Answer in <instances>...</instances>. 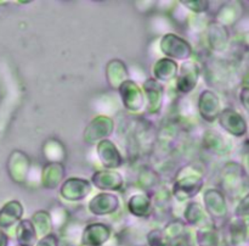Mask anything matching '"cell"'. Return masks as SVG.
Wrapping results in <instances>:
<instances>
[{
	"instance_id": "1",
	"label": "cell",
	"mask_w": 249,
	"mask_h": 246,
	"mask_svg": "<svg viewBox=\"0 0 249 246\" xmlns=\"http://www.w3.org/2000/svg\"><path fill=\"white\" fill-rule=\"evenodd\" d=\"M207 212L216 227L223 226L228 218V206L224 195L216 189L207 190L203 196Z\"/></svg>"
},
{
	"instance_id": "2",
	"label": "cell",
	"mask_w": 249,
	"mask_h": 246,
	"mask_svg": "<svg viewBox=\"0 0 249 246\" xmlns=\"http://www.w3.org/2000/svg\"><path fill=\"white\" fill-rule=\"evenodd\" d=\"M203 187V179L198 173H187L186 175L178 177L174 187L173 195L179 201H185L196 196Z\"/></svg>"
},
{
	"instance_id": "3",
	"label": "cell",
	"mask_w": 249,
	"mask_h": 246,
	"mask_svg": "<svg viewBox=\"0 0 249 246\" xmlns=\"http://www.w3.org/2000/svg\"><path fill=\"white\" fill-rule=\"evenodd\" d=\"M160 50L170 57V60L177 58V60H186L191 56L192 48L185 39L180 38L177 34L168 33L160 40Z\"/></svg>"
},
{
	"instance_id": "4",
	"label": "cell",
	"mask_w": 249,
	"mask_h": 246,
	"mask_svg": "<svg viewBox=\"0 0 249 246\" xmlns=\"http://www.w3.org/2000/svg\"><path fill=\"white\" fill-rule=\"evenodd\" d=\"M114 123L109 117L99 116L92 119L84 131L85 143L92 144L97 140H104V138L111 135L113 132Z\"/></svg>"
},
{
	"instance_id": "5",
	"label": "cell",
	"mask_w": 249,
	"mask_h": 246,
	"mask_svg": "<svg viewBox=\"0 0 249 246\" xmlns=\"http://www.w3.org/2000/svg\"><path fill=\"white\" fill-rule=\"evenodd\" d=\"M119 93H121L122 101L125 109L129 111L136 112L142 109L143 106V93L142 89L136 84L135 82L130 79H126L125 82L119 85Z\"/></svg>"
},
{
	"instance_id": "6",
	"label": "cell",
	"mask_w": 249,
	"mask_h": 246,
	"mask_svg": "<svg viewBox=\"0 0 249 246\" xmlns=\"http://www.w3.org/2000/svg\"><path fill=\"white\" fill-rule=\"evenodd\" d=\"M199 73H201V68L198 67L197 63L192 62V61L182 63L177 79L178 90L182 94L192 92L198 83Z\"/></svg>"
},
{
	"instance_id": "7",
	"label": "cell",
	"mask_w": 249,
	"mask_h": 246,
	"mask_svg": "<svg viewBox=\"0 0 249 246\" xmlns=\"http://www.w3.org/2000/svg\"><path fill=\"white\" fill-rule=\"evenodd\" d=\"M219 124L225 129L228 133L235 136H243L247 133V122L235 110L226 109L220 111L218 116Z\"/></svg>"
},
{
	"instance_id": "8",
	"label": "cell",
	"mask_w": 249,
	"mask_h": 246,
	"mask_svg": "<svg viewBox=\"0 0 249 246\" xmlns=\"http://www.w3.org/2000/svg\"><path fill=\"white\" fill-rule=\"evenodd\" d=\"M91 191V184L87 179L70 178L61 187V195L68 201H79Z\"/></svg>"
},
{
	"instance_id": "9",
	"label": "cell",
	"mask_w": 249,
	"mask_h": 246,
	"mask_svg": "<svg viewBox=\"0 0 249 246\" xmlns=\"http://www.w3.org/2000/svg\"><path fill=\"white\" fill-rule=\"evenodd\" d=\"M111 238V229L104 223H91L87 226L82 234L84 246H102Z\"/></svg>"
},
{
	"instance_id": "10",
	"label": "cell",
	"mask_w": 249,
	"mask_h": 246,
	"mask_svg": "<svg viewBox=\"0 0 249 246\" xmlns=\"http://www.w3.org/2000/svg\"><path fill=\"white\" fill-rule=\"evenodd\" d=\"M198 110L202 118L207 122H213L218 118L220 114V100L216 96L215 93L211 90H204L199 95Z\"/></svg>"
},
{
	"instance_id": "11",
	"label": "cell",
	"mask_w": 249,
	"mask_h": 246,
	"mask_svg": "<svg viewBox=\"0 0 249 246\" xmlns=\"http://www.w3.org/2000/svg\"><path fill=\"white\" fill-rule=\"evenodd\" d=\"M119 207V200L117 195L102 192L92 197L89 202V209L95 216H106L117 211Z\"/></svg>"
},
{
	"instance_id": "12",
	"label": "cell",
	"mask_w": 249,
	"mask_h": 246,
	"mask_svg": "<svg viewBox=\"0 0 249 246\" xmlns=\"http://www.w3.org/2000/svg\"><path fill=\"white\" fill-rule=\"evenodd\" d=\"M97 155L106 168H118L123 165V157L118 149L108 139H104L97 144Z\"/></svg>"
},
{
	"instance_id": "13",
	"label": "cell",
	"mask_w": 249,
	"mask_h": 246,
	"mask_svg": "<svg viewBox=\"0 0 249 246\" xmlns=\"http://www.w3.org/2000/svg\"><path fill=\"white\" fill-rule=\"evenodd\" d=\"M9 173L12 179L17 183H23L26 180L29 168V158L22 151H14L9 158Z\"/></svg>"
},
{
	"instance_id": "14",
	"label": "cell",
	"mask_w": 249,
	"mask_h": 246,
	"mask_svg": "<svg viewBox=\"0 0 249 246\" xmlns=\"http://www.w3.org/2000/svg\"><path fill=\"white\" fill-rule=\"evenodd\" d=\"M143 93L148 100V109L150 114H157L162 109L163 102V85L155 78H150L143 83Z\"/></svg>"
},
{
	"instance_id": "15",
	"label": "cell",
	"mask_w": 249,
	"mask_h": 246,
	"mask_svg": "<svg viewBox=\"0 0 249 246\" xmlns=\"http://www.w3.org/2000/svg\"><path fill=\"white\" fill-rule=\"evenodd\" d=\"M208 41L213 50H225L230 41V34L225 24H221L218 21L212 22L208 27Z\"/></svg>"
},
{
	"instance_id": "16",
	"label": "cell",
	"mask_w": 249,
	"mask_h": 246,
	"mask_svg": "<svg viewBox=\"0 0 249 246\" xmlns=\"http://www.w3.org/2000/svg\"><path fill=\"white\" fill-rule=\"evenodd\" d=\"M91 182L101 190H121L123 187L122 175L113 170H97L92 175Z\"/></svg>"
},
{
	"instance_id": "17",
	"label": "cell",
	"mask_w": 249,
	"mask_h": 246,
	"mask_svg": "<svg viewBox=\"0 0 249 246\" xmlns=\"http://www.w3.org/2000/svg\"><path fill=\"white\" fill-rule=\"evenodd\" d=\"M128 70L123 61L114 58L106 66V78L112 88H119V85L128 79Z\"/></svg>"
},
{
	"instance_id": "18",
	"label": "cell",
	"mask_w": 249,
	"mask_h": 246,
	"mask_svg": "<svg viewBox=\"0 0 249 246\" xmlns=\"http://www.w3.org/2000/svg\"><path fill=\"white\" fill-rule=\"evenodd\" d=\"M22 214H23V207L21 202L16 200L7 202L0 209V228H9L16 224L21 219Z\"/></svg>"
},
{
	"instance_id": "19",
	"label": "cell",
	"mask_w": 249,
	"mask_h": 246,
	"mask_svg": "<svg viewBox=\"0 0 249 246\" xmlns=\"http://www.w3.org/2000/svg\"><path fill=\"white\" fill-rule=\"evenodd\" d=\"M65 166L61 162L48 163L44 167L43 175H41L43 185L45 188H49V189H53L62 182L63 177H65Z\"/></svg>"
},
{
	"instance_id": "20",
	"label": "cell",
	"mask_w": 249,
	"mask_h": 246,
	"mask_svg": "<svg viewBox=\"0 0 249 246\" xmlns=\"http://www.w3.org/2000/svg\"><path fill=\"white\" fill-rule=\"evenodd\" d=\"M178 63L174 60L170 58H160L156 62L155 67H153V76L157 82H168L172 80L173 78L177 77L178 75Z\"/></svg>"
},
{
	"instance_id": "21",
	"label": "cell",
	"mask_w": 249,
	"mask_h": 246,
	"mask_svg": "<svg viewBox=\"0 0 249 246\" xmlns=\"http://www.w3.org/2000/svg\"><path fill=\"white\" fill-rule=\"evenodd\" d=\"M128 208L131 214L136 217H147L152 211V201L148 195L136 194L130 197L128 202Z\"/></svg>"
},
{
	"instance_id": "22",
	"label": "cell",
	"mask_w": 249,
	"mask_h": 246,
	"mask_svg": "<svg viewBox=\"0 0 249 246\" xmlns=\"http://www.w3.org/2000/svg\"><path fill=\"white\" fill-rule=\"evenodd\" d=\"M36 238L38 235L31 219H23L19 222L16 228V239L19 246H34L36 243Z\"/></svg>"
},
{
	"instance_id": "23",
	"label": "cell",
	"mask_w": 249,
	"mask_h": 246,
	"mask_svg": "<svg viewBox=\"0 0 249 246\" xmlns=\"http://www.w3.org/2000/svg\"><path fill=\"white\" fill-rule=\"evenodd\" d=\"M32 224H33L34 229H36V235H48L51 233L53 229V219L49 212L45 211H38L33 214L31 219Z\"/></svg>"
},
{
	"instance_id": "24",
	"label": "cell",
	"mask_w": 249,
	"mask_h": 246,
	"mask_svg": "<svg viewBox=\"0 0 249 246\" xmlns=\"http://www.w3.org/2000/svg\"><path fill=\"white\" fill-rule=\"evenodd\" d=\"M204 146L212 151H216V152H225L231 148V144L228 143L225 138L221 134L216 133V132L211 131L207 132L203 139Z\"/></svg>"
},
{
	"instance_id": "25",
	"label": "cell",
	"mask_w": 249,
	"mask_h": 246,
	"mask_svg": "<svg viewBox=\"0 0 249 246\" xmlns=\"http://www.w3.org/2000/svg\"><path fill=\"white\" fill-rule=\"evenodd\" d=\"M247 239V224L242 219H236L230 224V241L232 245L238 246Z\"/></svg>"
},
{
	"instance_id": "26",
	"label": "cell",
	"mask_w": 249,
	"mask_h": 246,
	"mask_svg": "<svg viewBox=\"0 0 249 246\" xmlns=\"http://www.w3.org/2000/svg\"><path fill=\"white\" fill-rule=\"evenodd\" d=\"M203 218V209L198 202H190L185 209V219L190 224H197Z\"/></svg>"
},
{
	"instance_id": "27",
	"label": "cell",
	"mask_w": 249,
	"mask_h": 246,
	"mask_svg": "<svg viewBox=\"0 0 249 246\" xmlns=\"http://www.w3.org/2000/svg\"><path fill=\"white\" fill-rule=\"evenodd\" d=\"M197 243L199 246H218V234L213 229H202L197 233Z\"/></svg>"
},
{
	"instance_id": "28",
	"label": "cell",
	"mask_w": 249,
	"mask_h": 246,
	"mask_svg": "<svg viewBox=\"0 0 249 246\" xmlns=\"http://www.w3.org/2000/svg\"><path fill=\"white\" fill-rule=\"evenodd\" d=\"M163 233H164L165 238H167L168 240H170V239L173 238H177V236L182 235V234H185L184 222L181 221L170 222L169 224H167V227L164 228Z\"/></svg>"
},
{
	"instance_id": "29",
	"label": "cell",
	"mask_w": 249,
	"mask_h": 246,
	"mask_svg": "<svg viewBox=\"0 0 249 246\" xmlns=\"http://www.w3.org/2000/svg\"><path fill=\"white\" fill-rule=\"evenodd\" d=\"M139 180H140L141 185H143V187L152 188L158 184V182H160V177H158V174L155 172V170H150V168H143Z\"/></svg>"
},
{
	"instance_id": "30",
	"label": "cell",
	"mask_w": 249,
	"mask_h": 246,
	"mask_svg": "<svg viewBox=\"0 0 249 246\" xmlns=\"http://www.w3.org/2000/svg\"><path fill=\"white\" fill-rule=\"evenodd\" d=\"M44 153H45L46 157H48L49 160H51L53 153H57V157L60 158V160H62L65 150H63L62 144L58 143L57 140H49L48 143H46V145L44 146Z\"/></svg>"
},
{
	"instance_id": "31",
	"label": "cell",
	"mask_w": 249,
	"mask_h": 246,
	"mask_svg": "<svg viewBox=\"0 0 249 246\" xmlns=\"http://www.w3.org/2000/svg\"><path fill=\"white\" fill-rule=\"evenodd\" d=\"M147 241L150 246H168V239L160 229H153L148 233Z\"/></svg>"
},
{
	"instance_id": "32",
	"label": "cell",
	"mask_w": 249,
	"mask_h": 246,
	"mask_svg": "<svg viewBox=\"0 0 249 246\" xmlns=\"http://www.w3.org/2000/svg\"><path fill=\"white\" fill-rule=\"evenodd\" d=\"M236 9H238V7H233L232 4H226L225 6L223 7V10L220 11V14H219V17L221 19L220 23H229V17H231L230 22L233 23V22L237 19H236V17H237V11H236Z\"/></svg>"
},
{
	"instance_id": "33",
	"label": "cell",
	"mask_w": 249,
	"mask_h": 246,
	"mask_svg": "<svg viewBox=\"0 0 249 246\" xmlns=\"http://www.w3.org/2000/svg\"><path fill=\"white\" fill-rule=\"evenodd\" d=\"M182 5L194 12H204L208 10L209 2L204 0H192V1H182Z\"/></svg>"
},
{
	"instance_id": "34",
	"label": "cell",
	"mask_w": 249,
	"mask_h": 246,
	"mask_svg": "<svg viewBox=\"0 0 249 246\" xmlns=\"http://www.w3.org/2000/svg\"><path fill=\"white\" fill-rule=\"evenodd\" d=\"M34 246H58V238L56 234L50 233L43 236Z\"/></svg>"
},
{
	"instance_id": "35",
	"label": "cell",
	"mask_w": 249,
	"mask_h": 246,
	"mask_svg": "<svg viewBox=\"0 0 249 246\" xmlns=\"http://www.w3.org/2000/svg\"><path fill=\"white\" fill-rule=\"evenodd\" d=\"M168 246H192L190 238L185 234L182 235L177 236V238H173L170 240H168Z\"/></svg>"
},
{
	"instance_id": "36",
	"label": "cell",
	"mask_w": 249,
	"mask_h": 246,
	"mask_svg": "<svg viewBox=\"0 0 249 246\" xmlns=\"http://www.w3.org/2000/svg\"><path fill=\"white\" fill-rule=\"evenodd\" d=\"M236 214H237L238 217H245L248 214V195L245 196V199L241 201L240 206L236 209Z\"/></svg>"
},
{
	"instance_id": "37",
	"label": "cell",
	"mask_w": 249,
	"mask_h": 246,
	"mask_svg": "<svg viewBox=\"0 0 249 246\" xmlns=\"http://www.w3.org/2000/svg\"><path fill=\"white\" fill-rule=\"evenodd\" d=\"M248 87H243V89H242V92H241V95H240V99H241V101H242V104H243V106L246 107V109H248V101H247V99H248Z\"/></svg>"
},
{
	"instance_id": "38",
	"label": "cell",
	"mask_w": 249,
	"mask_h": 246,
	"mask_svg": "<svg viewBox=\"0 0 249 246\" xmlns=\"http://www.w3.org/2000/svg\"><path fill=\"white\" fill-rule=\"evenodd\" d=\"M0 246H7V236L0 231Z\"/></svg>"
}]
</instances>
